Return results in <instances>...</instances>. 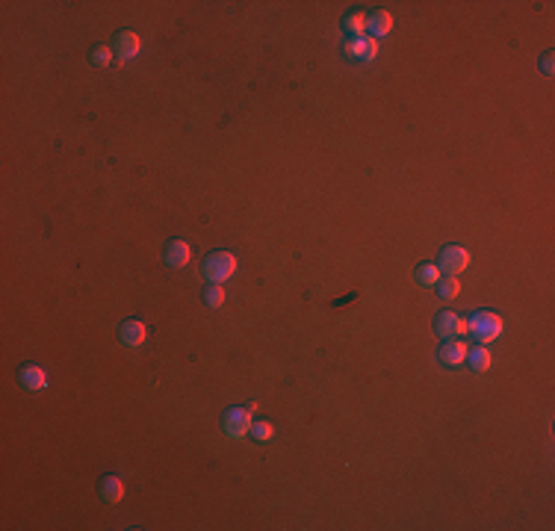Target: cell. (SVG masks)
<instances>
[{"label":"cell","mask_w":555,"mask_h":531,"mask_svg":"<svg viewBox=\"0 0 555 531\" xmlns=\"http://www.w3.org/2000/svg\"><path fill=\"white\" fill-rule=\"evenodd\" d=\"M467 330L482 342V346H487V342H493L499 334H502V316L493 313V310H479V313H473L467 319Z\"/></svg>","instance_id":"cell-1"},{"label":"cell","mask_w":555,"mask_h":531,"mask_svg":"<svg viewBox=\"0 0 555 531\" xmlns=\"http://www.w3.org/2000/svg\"><path fill=\"white\" fill-rule=\"evenodd\" d=\"M204 278L210 281V283H225L230 274L237 272V257L230 251H216V254H210V257L204 260Z\"/></svg>","instance_id":"cell-2"},{"label":"cell","mask_w":555,"mask_h":531,"mask_svg":"<svg viewBox=\"0 0 555 531\" xmlns=\"http://www.w3.org/2000/svg\"><path fill=\"white\" fill-rule=\"evenodd\" d=\"M470 266V251L461 248V245H446L440 251V263L437 269L440 274H446V278H458V274Z\"/></svg>","instance_id":"cell-3"},{"label":"cell","mask_w":555,"mask_h":531,"mask_svg":"<svg viewBox=\"0 0 555 531\" xmlns=\"http://www.w3.org/2000/svg\"><path fill=\"white\" fill-rule=\"evenodd\" d=\"M221 431H225L228 437H234V440L246 437L251 431V411L248 407H230V411L221 416Z\"/></svg>","instance_id":"cell-4"},{"label":"cell","mask_w":555,"mask_h":531,"mask_svg":"<svg viewBox=\"0 0 555 531\" xmlns=\"http://www.w3.org/2000/svg\"><path fill=\"white\" fill-rule=\"evenodd\" d=\"M435 334H437V337H458V334H467V319H461L458 313H449V310H443V313L435 316Z\"/></svg>","instance_id":"cell-5"},{"label":"cell","mask_w":555,"mask_h":531,"mask_svg":"<svg viewBox=\"0 0 555 531\" xmlns=\"http://www.w3.org/2000/svg\"><path fill=\"white\" fill-rule=\"evenodd\" d=\"M190 257H192V248L186 239H169V245L163 251V260L169 269H183V266L190 263Z\"/></svg>","instance_id":"cell-6"},{"label":"cell","mask_w":555,"mask_h":531,"mask_svg":"<svg viewBox=\"0 0 555 531\" xmlns=\"http://www.w3.org/2000/svg\"><path fill=\"white\" fill-rule=\"evenodd\" d=\"M118 337H121V342H125V346L139 348L142 342L148 339V328H145V322H139V319H127V322L118 328Z\"/></svg>","instance_id":"cell-7"},{"label":"cell","mask_w":555,"mask_h":531,"mask_svg":"<svg viewBox=\"0 0 555 531\" xmlns=\"http://www.w3.org/2000/svg\"><path fill=\"white\" fill-rule=\"evenodd\" d=\"M467 342H461V339H446L440 346V351H437V357H440V363H446V366H461L464 360H467Z\"/></svg>","instance_id":"cell-8"},{"label":"cell","mask_w":555,"mask_h":531,"mask_svg":"<svg viewBox=\"0 0 555 531\" xmlns=\"http://www.w3.org/2000/svg\"><path fill=\"white\" fill-rule=\"evenodd\" d=\"M346 53H349V57H361L366 62H372L375 57H379V41H375L372 36L352 39V41H346Z\"/></svg>","instance_id":"cell-9"},{"label":"cell","mask_w":555,"mask_h":531,"mask_svg":"<svg viewBox=\"0 0 555 531\" xmlns=\"http://www.w3.org/2000/svg\"><path fill=\"white\" fill-rule=\"evenodd\" d=\"M142 50V39L136 36L133 30H121L118 36H116V53L121 59H130V57H136V53Z\"/></svg>","instance_id":"cell-10"},{"label":"cell","mask_w":555,"mask_h":531,"mask_svg":"<svg viewBox=\"0 0 555 531\" xmlns=\"http://www.w3.org/2000/svg\"><path fill=\"white\" fill-rule=\"evenodd\" d=\"M125 499V484H121L118 475H104L101 478V502L116 505Z\"/></svg>","instance_id":"cell-11"},{"label":"cell","mask_w":555,"mask_h":531,"mask_svg":"<svg viewBox=\"0 0 555 531\" xmlns=\"http://www.w3.org/2000/svg\"><path fill=\"white\" fill-rule=\"evenodd\" d=\"M390 27H393V18H390V12H384V9H381V12L366 15V36H372V39L387 36Z\"/></svg>","instance_id":"cell-12"},{"label":"cell","mask_w":555,"mask_h":531,"mask_svg":"<svg viewBox=\"0 0 555 531\" xmlns=\"http://www.w3.org/2000/svg\"><path fill=\"white\" fill-rule=\"evenodd\" d=\"M18 378H21V384H24L27 390H33V393H36V390H44V386H48V375H44L42 366H24V369H21Z\"/></svg>","instance_id":"cell-13"},{"label":"cell","mask_w":555,"mask_h":531,"mask_svg":"<svg viewBox=\"0 0 555 531\" xmlns=\"http://www.w3.org/2000/svg\"><path fill=\"white\" fill-rule=\"evenodd\" d=\"M467 363H470L475 372H487V369H491V363H493V357H491V351H487L484 346H479V348L467 351Z\"/></svg>","instance_id":"cell-14"},{"label":"cell","mask_w":555,"mask_h":531,"mask_svg":"<svg viewBox=\"0 0 555 531\" xmlns=\"http://www.w3.org/2000/svg\"><path fill=\"white\" fill-rule=\"evenodd\" d=\"M343 27H346V32H352L354 39H363L366 36V15L363 12H352L343 18Z\"/></svg>","instance_id":"cell-15"},{"label":"cell","mask_w":555,"mask_h":531,"mask_svg":"<svg viewBox=\"0 0 555 531\" xmlns=\"http://www.w3.org/2000/svg\"><path fill=\"white\" fill-rule=\"evenodd\" d=\"M417 281L426 283V286H435L440 281V269H437L435 263H419L417 266Z\"/></svg>","instance_id":"cell-16"},{"label":"cell","mask_w":555,"mask_h":531,"mask_svg":"<svg viewBox=\"0 0 555 531\" xmlns=\"http://www.w3.org/2000/svg\"><path fill=\"white\" fill-rule=\"evenodd\" d=\"M435 286H437V295L443 298V301H452V298H458V292H461L458 278H443V281H437Z\"/></svg>","instance_id":"cell-17"},{"label":"cell","mask_w":555,"mask_h":531,"mask_svg":"<svg viewBox=\"0 0 555 531\" xmlns=\"http://www.w3.org/2000/svg\"><path fill=\"white\" fill-rule=\"evenodd\" d=\"M201 298H204L207 307H221L225 304V290H221V283H210Z\"/></svg>","instance_id":"cell-18"},{"label":"cell","mask_w":555,"mask_h":531,"mask_svg":"<svg viewBox=\"0 0 555 531\" xmlns=\"http://www.w3.org/2000/svg\"><path fill=\"white\" fill-rule=\"evenodd\" d=\"M92 62L98 65V68H107V65L113 62V50H109L107 44H98V48L92 50Z\"/></svg>","instance_id":"cell-19"},{"label":"cell","mask_w":555,"mask_h":531,"mask_svg":"<svg viewBox=\"0 0 555 531\" xmlns=\"http://www.w3.org/2000/svg\"><path fill=\"white\" fill-rule=\"evenodd\" d=\"M251 434H254V440H272V434H275V428H272V422H254L251 425Z\"/></svg>","instance_id":"cell-20"},{"label":"cell","mask_w":555,"mask_h":531,"mask_svg":"<svg viewBox=\"0 0 555 531\" xmlns=\"http://www.w3.org/2000/svg\"><path fill=\"white\" fill-rule=\"evenodd\" d=\"M540 71L547 74V77H552V53H547V57H543V62H540Z\"/></svg>","instance_id":"cell-21"}]
</instances>
